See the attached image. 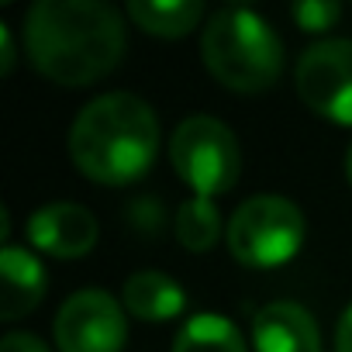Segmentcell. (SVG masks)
<instances>
[{
  "mask_svg": "<svg viewBox=\"0 0 352 352\" xmlns=\"http://www.w3.org/2000/svg\"><path fill=\"white\" fill-rule=\"evenodd\" d=\"M155 111L135 94H104L90 100L69 128L73 166L104 187L135 184L155 162Z\"/></svg>",
  "mask_w": 352,
  "mask_h": 352,
  "instance_id": "cell-2",
  "label": "cell"
},
{
  "mask_svg": "<svg viewBox=\"0 0 352 352\" xmlns=\"http://www.w3.org/2000/svg\"><path fill=\"white\" fill-rule=\"evenodd\" d=\"M124 307L142 321H169L187 307V294L173 276L159 270L131 273L124 283Z\"/></svg>",
  "mask_w": 352,
  "mask_h": 352,
  "instance_id": "cell-11",
  "label": "cell"
},
{
  "mask_svg": "<svg viewBox=\"0 0 352 352\" xmlns=\"http://www.w3.org/2000/svg\"><path fill=\"white\" fill-rule=\"evenodd\" d=\"M169 162L176 176L194 190V197L214 201L239 184L242 173V148L235 131L208 114H194L176 124L169 138Z\"/></svg>",
  "mask_w": 352,
  "mask_h": 352,
  "instance_id": "cell-4",
  "label": "cell"
},
{
  "mask_svg": "<svg viewBox=\"0 0 352 352\" xmlns=\"http://www.w3.org/2000/svg\"><path fill=\"white\" fill-rule=\"evenodd\" d=\"M173 228H176V239H180L184 249L208 252L221 239V211L208 197H190V201L180 204V211H176Z\"/></svg>",
  "mask_w": 352,
  "mask_h": 352,
  "instance_id": "cell-14",
  "label": "cell"
},
{
  "mask_svg": "<svg viewBox=\"0 0 352 352\" xmlns=\"http://www.w3.org/2000/svg\"><path fill=\"white\" fill-rule=\"evenodd\" d=\"M173 352H249L242 331L221 314H194L176 335Z\"/></svg>",
  "mask_w": 352,
  "mask_h": 352,
  "instance_id": "cell-13",
  "label": "cell"
},
{
  "mask_svg": "<svg viewBox=\"0 0 352 352\" xmlns=\"http://www.w3.org/2000/svg\"><path fill=\"white\" fill-rule=\"evenodd\" d=\"M128 321L121 304L104 290H76L56 314L59 352H121Z\"/></svg>",
  "mask_w": 352,
  "mask_h": 352,
  "instance_id": "cell-7",
  "label": "cell"
},
{
  "mask_svg": "<svg viewBox=\"0 0 352 352\" xmlns=\"http://www.w3.org/2000/svg\"><path fill=\"white\" fill-rule=\"evenodd\" d=\"M204 8L197 0H131L128 4V18L155 38H184L197 28Z\"/></svg>",
  "mask_w": 352,
  "mask_h": 352,
  "instance_id": "cell-12",
  "label": "cell"
},
{
  "mask_svg": "<svg viewBox=\"0 0 352 352\" xmlns=\"http://www.w3.org/2000/svg\"><path fill=\"white\" fill-rule=\"evenodd\" d=\"M335 352H352V304H349L345 314L338 318V328H335Z\"/></svg>",
  "mask_w": 352,
  "mask_h": 352,
  "instance_id": "cell-17",
  "label": "cell"
},
{
  "mask_svg": "<svg viewBox=\"0 0 352 352\" xmlns=\"http://www.w3.org/2000/svg\"><path fill=\"white\" fill-rule=\"evenodd\" d=\"M11 69H14V38L8 25H0V73H11Z\"/></svg>",
  "mask_w": 352,
  "mask_h": 352,
  "instance_id": "cell-18",
  "label": "cell"
},
{
  "mask_svg": "<svg viewBox=\"0 0 352 352\" xmlns=\"http://www.w3.org/2000/svg\"><path fill=\"white\" fill-rule=\"evenodd\" d=\"M304 232L307 225L294 201L276 197V194H259L235 208V214L228 218L225 239H228V252L242 266L273 270L297 256Z\"/></svg>",
  "mask_w": 352,
  "mask_h": 352,
  "instance_id": "cell-5",
  "label": "cell"
},
{
  "mask_svg": "<svg viewBox=\"0 0 352 352\" xmlns=\"http://www.w3.org/2000/svg\"><path fill=\"white\" fill-rule=\"evenodd\" d=\"M345 176H349V184H352V145H349V152H345Z\"/></svg>",
  "mask_w": 352,
  "mask_h": 352,
  "instance_id": "cell-19",
  "label": "cell"
},
{
  "mask_svg": "<svg viewBox=\"0 0 352 352\" xmlns=\"http://www.w3.org/2000/svg\"><path fill=\"white\" fill-rule=\"evenodd\" d=\"M97 218L80 204H45L28 218V242L56 259H80L97 245Z\"/></svg>",
  "mask_w": 352,
  "mask_h": 352,
  "instance_id": "cell-8",
  "label": "cell"
},
{
  "mask_svg": "<svg viewBox=\"0 0 352 352\" xmlns=\"http://www.w3.org/2000/svg\"><path fill=\"white\" fill-rule=\"evenodd\" d=\"M252 349L256 352H321V331L294 300H276L256 311L252 318Z\"/></svg>",
  "mask_w": 352,
  "mask_h": 352,
  "instance_id": "cell-9",
  "label": "cell"
},
{
  "mask_svg": "<svg viewBox=\"0 0 352 352\" xmlns=\"http://www.w3.org/2000/svg\"><path fill=\"white\" fill-rule=\"evenodd\" d=\"M45 297V270L42 263L21 249V245H4L0 249V318L18 321L28 311H35Z\"/></svg>",
  "mask_w": 352,
  "mask_h": 352,
  "instance_id": "cell-10",
  "label": "cell"
},
{
  "mask_svg": "<svg viewBox=\"0 0 352 352\" xmlns=\"http://www.w3.org/2000/svg\"><path fill=\"white\" fill-rule=\"evenodd\" d=\"M0 352H52V349L32 331H8L0 342Z\"/></svg>",
  "mask_w": 352,
  "mask_h": 352,
  "instance_id": "cell-16",
  "label": "cell"
},
{
  "mask_svg": "<svg viewBox=\"0 0 352 352\" xmlns=\"http://www.w3.org/2000/svg\"><path fill=\"white\" fill-rule=\"evenodd\" d=\"M32 66L56 87H90L124 56V21L100 0H38L25 14Z\"/></svg>",
  "mask_w": 352,
  "mask_h": 352,
  "instance_id": "cell-1",
  "label": "cell"
},
{
  "mask_svg": "<svg viewBox=\"0 0 352 352\" xmlns=\"http://www.w3.org/2000/svg\"><path fill=\"white\" fill-rule=\"evenodd\" d=\"M290 14H294V21H297L300 32L321 35V32H328L338 21L342 8L338 4H328V0H300V4H294Z\"/></svg>",
  "mask_w": 352,
  "mask_h": 352,
  "instance_id": "cell-15",
  "label": "cell"
},
{
  "mask_svg": "<svg viewBox=\"0 0 352 352\" xmlns=\"http://www.w3.org/2000/svg\"><path fill=\"white\" fill-rule=\"evenodd\" d=\"M201 56L208 73L235 94H263L283 69V45L276 32L249 8L214 11L201 38Z\"/></svg>",
  "mask_w": 352,
  "mask_h": 352,
  "instance_id": "cell-3",
  "label": "cell"
},
{
  "mask_svg": "<svg viewBox=\"0 0 352 352\" xmlns=\"http://www.w3.org/2000/svg\"><path fill=\"white\" fill-rule=\"evenodd\" d=\"M294 87L318 118L352 128V42L324 38L304 49L294 69Z\"/></svg>",
  "mask_w": 352,
  "mask_h": 352,
  "instance_id": "cell-6",
  "label": "cell"
}]
</instances>
